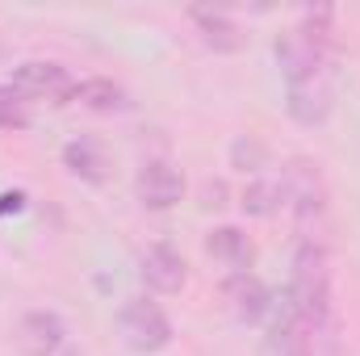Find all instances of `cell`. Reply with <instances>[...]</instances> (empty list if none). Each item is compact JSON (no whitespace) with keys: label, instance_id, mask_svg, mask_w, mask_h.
I'll return each instance as SVG.
<instances>
[{"label":"cell","instance_id":"6da1fadb","mask_svg":"<svg viewBox=\"0 0 360 356\" xmlns=\"http://www.w3.org/2000/svg\"><path fill=\"white\" fill-rule=\"evenodd\" d=\"M289 306L293 314L310 327L323 331L327 314H331V268H327V248L319 243H302L293 256V289H289Z\"/></svg>","mask_w":360,"mask_h":356},{"label":"cell","instance_id":"7a4b0ae2","mask_svg":"<svg viewBox=\"0 0 360 356\" xmlns=\"http://www.w3.org/2000/svg\"><path fill=\"white\" fill-rule=\"evenodd\" d=\"M285 197L293 201V218H297L302 243L327 248V243H323V235H327V184H323L319 164L293 160L289 172H285Z\"/></svg>","mask_w":360,"mask_h":356},{"label":"cell","instance_id":"3957f363","mask_svg":"<svg viewBox=\"0 0 360 356\" xmlns=\"http://www.w3.org/2000/svg\"><path fill=\"white\" fill-rule=\"evenodd\" d=\"M117 327H122V340L134 348V352H164L168 344H172V323H168V314L155 306V302H147V298H130L126 306H122V314H117Z\"/></svg>","mask_w":360,"mask_h":356},{"label":"cell","instance_id":"277c9868","mask_svg":"<svg viewBox=\"0 0 360 356\" xmlns=\"http://www.w3.org/2000/svg\"><path fill=\"white\" fill-rule=\"evenodd\" d=\"M285 89H289V113L302 126L327 122V113H331V72H327V63H314V68H302V72L285 76Z\"/></svg>","mask_w":360,"mask_h":356},{"label":"cell","instance_id":"5b68a950","mask_svg":"<svg viewBox=\"0 0 360 356\" xmlns=\"http://www.w3.org/2000/svg\"><path fill=\"white\" fill-rule=\"evenodd\" d=\"M13 89L21 92V96H38V101L68 105V101L76 96V89H80V84L68 76V68L34 59V63H21V68H17V76H13Z\"/></svg>","mask_w":360,"mask_h":356},{"label":"cell","instance_id":"8992f818","mask_svg":"<svg viewBox=\"0 0 360 356\" xmlns=\"http://www.w3.org/2000/svg\"><path fill=\"white\" fill-rule=\"evenodd\" d=\"M134 189H139V201L147 210H172L180 201V193H184V177H180L168 160H147L139 168Z\"/></svg>","mask_w":360,"mask_h":356},{"label":"cell","instance_id":"52a82bcc","mask_svg":"<svg viewBox=\"0 0 360 356\" xmlns=\"http://www.w3.org/2000/svg\"><path fill=\"white\" fill-rule=\"evenodd\" d=\"M63 319L55 310H30L17 327V344L25 356H55L63 348Z\"/></svg>","mask_w":360,"mask_h":356},{"label":"cell","instance_id":"ba28073f","mask_svg":"<svg viewBox=\"0 0 360 356\" xmlns=\"http://www.w3.org/2000/svg\"><path fill=\"white\" fill-rule=\"evenodd\" d=\"M143 281H147V289H155V293H180L184 289V281H188V268H184V256H180L176 248H168V243H155V248H147L143 252Z\"/></svg>","mask_w":360,"mask_h":356},{"label":"cell","instance_id":"9c48e42d","mask_svg":"<svg viewBox=\"0 0 360 356\" xmlns=\"http://www.w3.org/2000/svg\"><path fill=\"white\" fill-rule=\"evenodd\" d=\"M188 17H193V25H197L201 42H205L210 51H218V55H235V51H243L248 34H243V30H239L226 13H214V8H193Z\"/></svg>","mask_w":360,"mask_h":356},{"label":"cell","instance_id":"30bf717a","mask_svg":"<svg viewBox=\"0 0 360 356\" xmlns=\"http://www.w3.org/2000/svg\"><path fill=\"white\" fill-rule=\"evenodd\" d=\"M226 302H231L235 319H243V323H260L269 314V289L252 272H235L226 281Z\"/></svg>","mask_w":360,"mask_h":356},{"label":"cell","instance_id":"8fae6325","mask_svg":"<svg viewBox=\"0 0 360 356\" xmlns=\"http://www.w3.org/2000/svg\"><path fill=\"white\" fill-rule=\"evenodd\" d=\"M63 164H68V172L80 180H89V184H101V180L109 177V160H105V151L89 143V139H76V143H68L63 147Z\"/></svg>","mask_w":360,"mask_h":356},{"label":"cell","instance_id":"7c38bea8","mask_svg":"<svg viewBox=\"0 0 360 356\" xmlns=\"http://www.w3.org/2000/svg\"><path fill=\"white\" fill-rule=\"evenodd\" d=\"M205 248H210L214 260H222V265L235 268V272H248V268H252V243H248V235L235 231V227H218V231L205 239Z\"/></svg>","mask_w":360,"mask_h":356},{"label":"cell","instance_id":"4fadbf2b","mask_svg":"<svg viewBox=\"0 0 360 356\" xmlns=\"http://www.w3.org/2000/svg\"><path fill=\"white\" fill-rule=\"evenodd\" d=\"M76 101L89 105V109H96V113H113V109H126V105H130L126 92L117 89L113 80H89V84H80V89H76Z\"/></svg>","mask_w":360,"mask_h":356},{"label":"cell","instance_id":"5bb4252c","mask_svg":"<svg viewBox=\"0 0 360 356\" xmlns=\"http://www.w3.org/2000/svg\"><path fill=\"white\" fill-rule=\"evenodd\" d=\"M285 201V184L281 180H256L248 193H243V210L256 214V218H269L276 214V205Z\"/></svg>","mask_w":360,"mask_h":356},{"label":"cell","instance_id":"9a60e30c","mask_svg":"<svg viewBox=\"0 0 360 356\" xmlns=\"http://www.w3.org/2000/svg\"><path fill=\"white\" fill-rule=\"evenodd\" d=\"M30 126V101L13 84H0V130H25Z\"/></svg>","mask_w":360,"mask_h":356},{"label":"cell","instance_id":"2e32d148","mask_svg":"<svg viewBox=\"0 0 360 356\" xmlns=\"http://www.w3.org/2000/svg\"><path fill=\"white\" fill-rule=\"evenodd\" d=\"M231 160H235V168H243V172H260L264 160H269V151H264L256 139H239V143L231 147Z\"/></svg>","mask_w":360,"mask_h":356},{"label":"cell","instance_id":"e0dca14e","mask_svg":"<svg viewBox=\"0 0 360 356\" xmlns=\"http://www.w3.org/2000/svg\"><path fill=\"white\" fill-rule=\"evenodd\" d=\"M21 205H25L21 193H0V218H4V214H17Z\"/></svg>","mask_w":360,"mask_h":356},{"label":"cell","instance_id":"ac0fdd59","mask_svg":"<svg viewBox=\"0 0 360 356\" xmlns=\"http://www.w3.org/2000/svg\"><path fill=\"white\" fill-rule=\"evenodd\" d=\"M201 197H205L201 205H222V197H226V189H222V184H205V189H201Z\"/></svg>","mask_w":360,"mask_h":356}]
</instances>
